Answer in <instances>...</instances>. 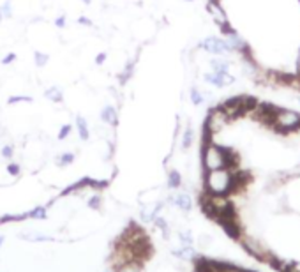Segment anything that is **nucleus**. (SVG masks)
Here are the masks:
<instances>
[{"label": "nucleus", "mask_w": 300, "mask_h": 272, "mask_svg": "<svg viewBox=\"0 0 300 272\" xmlns=\"http://www.w3.org/2000/svg\"><path fill=\"white\" fill-rule=\"evenodd\" d=\"M246 184V177L238 172H232L230 168L210 170L205 175L206 194H228L230 191L238 189Z\"/></svg>", "instance_id": "obj_1"}, {"label": "nucleus", "mask_w": 300, "mask_h": 272, "mask_svg": "<svg viewBox=\"0 0 300 272\" xmlns=\"http://www.w3.org/2000/svg\"><path fill=\"white\" fill-rule=\"evenodd\" d=\"M232 152L224 147L218 145L212 140H206L202 149V163L206 172L210 170H219V168H232Z\"/></svg>", "instance_id": "obj_2"}, {"label": "nucleus", "mask_w": 300, "mask_h": 272, "mask_svg": "<svg viewBox=\"0 0 300 272\" xmlns=\"http://www.w3.org/2000/svg\"><path fill=\"white\" fill-rule=\"evenodd\" d=\"M270 122L274 124L279 131H295L300 129V113L286 108H276L274 115L270 117Z\"/></svg>", "instance_id": "obj_3"}, {"label": "nucleus", "mask_w": 300, "mask_h": 272, "mask_svg": "<svg viewBox=\"0 0 300 272\" xmlns=\"http://www.w3.org/2000/svg\"><path fill=\"white\" fill-rule=\"evenodd\" d=\"M228 120H230V117L226 115V112L221 108V106L210 110L208 115H206V119H205V131H206V134H208V140H210V136H214L216 133H219V131L228 124Z\"/></svg>", "instance_id": "obj_4"}, {"label": "nucleus", "mask_w": 300, "mask_h": 272, "mask_svg": "<svg viewBox=\"0 0 300 272\" xmlns=\"http://www.w3.org/2000/svg\"><path fill=\"white\" fill-rule=\"evenodd\" d=\"M198 48L214 57H226L230 53V48L224 39L216 38V36H208V38H205L203 41H200Z\"/></svg>", "instance_id": "obj_5"}, {"label": "nucleus", "mask_w": 300, "mask_h": 272, "mask_svg": "<svg viewBox=\"0 0 300 272\" xmlns=\"http://www.w3.org/2000/svg\"><path fill=\"white\" fill-rule=\"evenodd\" d=\"M206 11H208L210 18L214 20L216 25L221 27L222 32H224V34L233 32V29H232V27H230L228 16H226L224 9H222L221 6H219L218 0H208V2H206Z\"/></svg>", "instance_id": "obj_6"}, {"label": "nucleus", "mask_w": 300, "mask_h": 272, "mask_svg": "<svg viewBox=\"0 0 300 272\" xmlns=\"http://www.w3.org/2000/svg\"><path fill=\"white\" fill-rule=\"evenodd\" d=\"M203 80H205L208 85L216 87V89H224V87H230L235 83V76H232L230 73L226 75H219V73H205L203 75Z\"/></svg>", "instance_id": "obj_7"}, {"label": "nucleus", "mask_w": 300, "mask_h": 272, "mask_svg": "<svg viewBox=\"0 0 300 272\" xmlns=\"http://www.w3.org/2000/svg\"><path fill=\"white\" fill-rule=\"evenodd\" d=\"M226 45H228V48H230V52H236V53H242V52H246V50L249 48L248 46V43H246V39H242L238 36V34L233 30V32H230V34H226Z\"/></svg>", "instance_id": "obj_8"}, {"label": "nucleus", "mask_w": 300, "mask_h": 272, "mask_svg": "<svg viewBox=\"0 0 300 272\" xmlns=\"http://www.w3.org/2000/svg\"><path fill=\"white\" fill-rule=\"evenodd\" d=\"M99 119H101L104 124H108V126H113V127L118 126V115H116L115 106H112V105H106L104 108L101 110Z\"/></svg>", "instance_id": "obj_9"}, {"label": "nucleus", "mask_w": 300, "mask_h": 272, "mask_svg": "<svg viewBox=\"0 0 300 272\" xmlns=\"http://www.w3.org/2000/svg\"><path fill=\"white\" fill-rule=\"evenodd\" d=\"M230 60L224 59V57H214V59L210 60V67H212V71L219 73V75H226L230 73Z\"/></svg>", "instance_id": "obj_10"}, {"label": "nucleus", "mask_w": 300, "mask_h": 272, "mask_svg": "<svg viewBox=\"0 0 300 272\" xmlns=\"http://www.w3.org/2000/svg\"><path fill=\"white\" fill-rule=\"evenodd\" d=\"M134 66H136V60H128V62H126L122 73H118V76H116L120 85H126V83L132 78V75H134Z\"/></svg>", "instance_id": "obj_11"}, {"label": "nucleus", "mask_w": 300, "mask_h": 272, "mask_svg": "<svg viewBox=\"0 0 300 272\" xmlns=\"http://www.w3.org/2000/svg\"><path fill=\"white\" fill-rule=\"evenodd\" d=\"M44 97L48 101H52V103H64V92H62V89L56 85H52L48 87V89L44 90Z\"/></svg>", "instance_id": "obj_12"}, {"label": "nucleus", "mask_w": 300, "mask_h": 272, "mask_svg": "<svg viewBox=\"0 0 300 272\" xmlns=\"http://www.w3.org/2000/svg\"><path fill=\"white\" fill-rule=\"evenodd\" d=\"M76 129H78L80 140L86 142L90 138V131H88V122L83 115H76Z\"/></svg>", "instance_id": "obj_13"}, {"label": "nucleus", "mask_w": 300, "mask_h": 272, "mask_svg": "<svg viewBox=\"0 0 300 272\" xmlns=\"http://www.w3.org/2000/svg\"><path fill=\"white\" fill-rule=\"evenodd\" d=\"M172 201L175 203L178 209H182V210H191V207H192V200H191V196H189L188 193H178V194H175V196L172 198Z\"/></svg>", "instance_id": "obj_14"}, {"label": "nucleus", "mask_w": 300, "mask_h": 272, "mask_svg": "<svg viewBox=\"0 0 300 272\" xmlns=\"http://www.w3.org/2000/svg\"><path fill=\"white\" fill-rule=\"evenodd\" d=\"M192 142H194V129H192L191 124H188V127H186L184 133H182V143H180V145H182L184 150H188L191 149Z\"/></svg>", "instance_id": "obj_15"}, {"label": "nucleus", "mask_w": 300, "mask_h": 272, "mask_svg": "<svg viewBox=\"0 0 300 272\" xmlns=\"http://www.w3.org/2000/svg\"><path fill=\"white\" fill-rule=\"evenodd\" d=\"M189 99H191V103L194 106H202L205 103V96H203V92L196 85H192L191 90H189Z\"/></svg>", "instance_id": "obj_16"}, {"label": "nucleus", "mask_w": 300, "mask_h": 272, "mask_svg": "<svg viewBox=\"0 0 300 272\" xmlns=\"http://www.w3.org/2000/svg\"><path fill=\"white\" fill-rule=\"evenodd\" d=\"M182 186V175H180V172H176V170H170L168 173V187L170 189H176V187Z\"/></svg>", "instance_id": "obj_17"}, {"label": "nucleus", "mask_w": 300, "mask_h": 272, "mask_svg": "<svg viewBox=\"0 0 300 272\" xmlns=\"http://www.w3.org/2000/svg\"><path fill=\"white\" fill-rule=\"evenodd\" d=\"M142 263H143L142 260H131V261H128V263L122 265L116 272H140L142 270Z\"/></svg>", "instance_id": "obj_18"}, {"label": "nucleus", "mask_w": 300, "mask_h": 272, "mask_svg": "<svg viewBox=\"0 0 300 272\" xmlns=\"http://www.w3.org/2000/svg\"><path fill=\"white\" fill-rule=\"evenodd\" d=\"M72 161H74V154L72 152H64L56 157V164H58L60 168L69 166V164H72Z\"/></svg>", "instance_id": "obj_19"}, {"label": "nucleus", "mask_w": 300, "mask_h": 272, "mask_svg": "<svg viewBox=\"0 0 300 272\" xmlns=\"http://www.w3.org/2000/svg\"><path fill=\"white\" fill-rule=\"evenodd\" d=\"M50 62V55L48 53H42V52H34V64L36 67H46V64Z\"/></svg>", "instance_id": "obj_20"}, {"label": "nucleus", "mask_w": 300, "mask_h": 272, "mask_svg": "<svg viewBox=\"0 0 300 272\" xmlns=\"http://www.w3.org/2000/svg\"><path fill=\"white\" fill-rule=\"evenodd\" d=\"M26 217H34V219H44L46 217V209L44 207H36L34 210H30V212H26Z\"/></svg>", "instance_id": "obj_21"}, {"label": "nucleus", "mask_w": 300, "mask_h": 272, "mask_svg": "<svg viewBox=\"0 0 300 272\" xmlns=\"http://www.w3.org/2000/svg\"><path fill=\"white\" fill-rule=\"evenodd\" d=\"M72 133V126L71 124H64V126L60 127L58 129V134H56V138L60 140V142H62V140H66L69 136V134Z\"/></svg>", "instance_id": "obj_22"}, {"label": "nucleus", "mask_w": 300, "mask_h": 272, "mask_svg": "<svg viewBox=\"0 0 300 272\" xmlns=\"http://www.w3.org/2000/svg\"><path fill=\"white\" fill-rule=\"evenodd\" d=\"M32 97L30 96H12L8 99V105H16V103H32Z\"/></svg>", "instance_id": "obj_23"}, {"label": "nucleus", "mask_w": 300, "mask_h": 272, "mask_svg": "<svg viewBox=\"0 0 300 272\" xmlns=\"http://www.w3.org/2000/svg\"><path fill=\"white\" fill-rule=\"evenodd\" d=\"M0 11H2L4 18H12V4H11V0H6L4 4H2V8H0Z\"/></svg>", "instance_id": "obj_24"}, {"label": "nucleus", "mask_w": 300, "mask_h": 272, "mask_svg": "<svg viewBox=\"0 0 300 272\" xmlns=\"http://www.w3.org/2000/svg\"><path fill=\"white\" fill-rule=\"evenodd\" d=\"M0 156L4 157V159H11V157L14 156V147H12V145H4V147H2V150H0Z\"/></svg>", "instance_id": "obj_25"}, {"label": "nucleus", "mask_w": 300, "mask_h": 272, "mask_svg": "<svg viewBox=\"0 0 300 272\" xmlns=\"http://www.w3.org/2000/svg\"><path fill=\"white\" fill-rule=\"evenodd\" d=\"M88 207H90V209L98 210L99 207H101V196H99V194H94V196L88 200Z\"/></svg>", "instance_id": "obj_26"}, {"label": "nucleus", "mask_w": 300, "mask_h": 272, "mask_svg": "<svg viewBox=\"0 0 300 272\" xmlns=\"http://www.w3.org/2000/svg\"><path fill=\"white\" fill-rule=\"evenodd\" d=\"M20 164L18 163H9L8 164V173L9 175H12V177H16V175H20Z\"/></svg>", "instance_id": "obj_27"}, {"label": "nucleus", "mask_w": 300, "mask_h": 272, "mask_svg": "<svg viewBox=\"0 0 300 272\" xmlns=\"http://www.w3.org/2000/svg\"><path fill=\"white\" fill-rule=\"evenodd\" d=\"M66 25H68V16L66 15H60L55 18V27L56 29H66Z\"/></svg>", "instance_id": "obj_28"}, {"label": "nucleus", "mask_w": 300, "mask_h": 272, "mask_svg": "<svg viewBox=\"0 0 300 272\" xmlns=\"http://www.w3.org/2000/svg\"><path fill=\"white\" fill-rule=\"evenodd\" d=\"M16 59H18V55H16V53H8L6 57H2V60H0V62L4 64V66H9V64H12Z\"/></svg>", "instance_id": "obj_29"}, {"label": "nucleus", "mask_w": 300, "mask_h": 272, "mask_svg": "<svg viewBox=\"0 0 300 272\" xmlns=\"http://www.w3.org/2000/svg\"><path fill=\"white\" fill-rule=\"evenodd\" d=\"M78 25H82V27H94V22L90 18H86V16H80L78 18Z\"/></svg>", "instance_id": "obj_30"}, {"label": "nucleus", "mask_w": 300, "mask_h": 272, "mask_svg": "<svg viewBox=\"0 0 300 272\" xmlns=\"http://www.w3.org/2000/svg\"><path fill=\"white\" fill-rule=\"evenodd\" d=\"M106 53L104 52H101V53H98V55H96V64H98V66H102V64L106 62Z\"/></svg>", "instance_id": "obj_31"}, {"label": "nucleus", "mask_w": 300, "mask_h": 272, "mask_svg": "<svg viewBox=\"0 0 300 272\" xmlns=\"http://www.w3.org/2000/svg\"><path fill=\"white\" fill-rule=\"evenodd\" d=\"M296 76H300V50L298 55H296Z\"/></svg>", "instance_id": "obj_32"}, {"label": "nucleus", "mask_w": 300, "mask_h": 272, "mask_svg": "<svg viewBox=\"0 0 300 272\" xmlns=\"http://www.w3.org/2000/svg\"><path fill=\"white\" fill-rule=\"evenodd\" d=\"M82 2H83L85 6H90V4H92V0H82Z\"/></svg>", "instance_id": "obj_33"}, {"label": "nucleus", "mask_w": 300, "mask_h": 272, "mask_svg": "<svg viewBox=\"0 0 300 272\" xmlns=\"http://www.w3.org/2000/svg\"><path fill=\"white\" fill-rule=\"evenodd\" d=\"M2 20H4V15H2V11H0V23H2Z\"/></svg>", "instance_id": "obj_34"}, {"label": "nucleus", "mask_w": 300, "mask_h": 272, "mask_svg": "<svg viewBox=\"0 0 300 272\" xmlns=\"http://www.w3.org/2000/svg\"><path fill=\"white\" fill-rule=\"evenodd\" d=\"M184 2H194V0H184Z\"/></svg>", "instance_id": "obj_35"}, {"label": "nucleus", "mask_w": 300, "mask_h": 272, "mask_svg": "<svg viewBox=\"0 0 300 272\" xmlns=\"http://www.w3.org/2000/svg\"><path fill=\"white\" fill-rule=\"evenodd\" d=\"M2 242H4V239H2V237H0V244H2Z\"/></svg>", "instance_id": "obj_36"}, {"label": "nucleus", "mask_w": 300, "mask_h": 272, "mask_svg": "<svg viewBox=\"0 0 300 272\" xmlns=\"http://www.w3.org/2000/svg\"><path fill=\"white\" fill-rule=\"evenodd\" d=\"M296 101H298V105H300V96H298V97H296Z\"/></svg>", "instance_id": "obj_37"}, {"label": "nucleus", "mask_w": 300, "mask_h": 272, "mask_svg": "<svg viewBox=\"0 0 300 272\" xmlns=\"http://www.w3.org/2000/svg\"><path fill=\"white\" fill-rule=\"evenodd\" d=\"M298 2H300V0H298Z\"/></svg>", "instance_id": "obj_38"}]
</instances>
